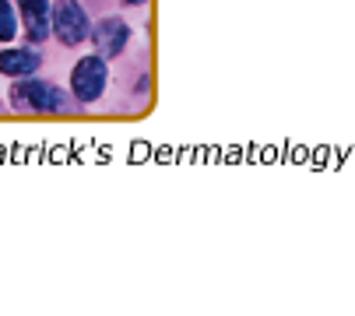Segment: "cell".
Segmentation results:
<instances>
[{"label":"cell","mask_w":355,"mask_h":316,"mask_svg":"<svg viewBox=\"0 0 355 316\" xmlns=\"http://www.w3.org/2000/svg\"><path fill=\"white\" fill-rule=\"evenodd\" d=\"M15 35H18V15L11 0H0V42H11Z\"/></svg>","instance_id":"cell-7"},{"label":"cell","mask_w":355,"mask_h":316,"mask_svg":"<svg viewBox=\"0 0 355 316\" xmlns=\"http://www.w3.org/2000/svg\"><path fill=\"white\" fill-rule=\"evenodd\" d=\"M53 32L64 46H81L92 32V21L85 15V8L78 4V0H57L53 8Z\"/></svg>","instance_id":"cell-3"},{"label":"cell","mask_w":355,"mask_h":316,"mask_svg":"<svg viewBox=\"0 0 355 316\" xmlns=\"http://www.w3.org/2000/svg\"><path fill=\"white\" fill-rule=\"evenodd\" d=\"M106 85H110V71H106V60L103 57H81L78 64H74V71H71V91H74V98L78 102H98L103 98V91H106Z\"/></svg>","instance_id":"cell-2"},{"label":"cell","mask_w":355,"mask_h":316,"mask_svg":"<svg viewBox=\"0 0 355 316\" xmlns=\"http://www.w3.org/2000/svg\"><path fill=\"white\" fill-rule=\"evenodd\" d=\"M18 8H21V21H25L32 46H39L53 35V4L49 0H18Z\"/></svg>","instance_id":"cell-5"},{"label":"cell","mask_w":355,"mask_h":316,"mask_svg":"<svg viewBox=\"0 0 355 316\" xmlns=\"http://www.w3.org/2000/svg\"><path fill=\"white\" fill-rule=\"evenodd\" d=\"M39 64H42V57L28 46L25 49H0V74L4 78H28L39 71Z\"/></svg>","instance_id":"cell-6"},{"label":"cell","mask_w":355,"mask_h":316,"mask_svg":"<svg viewBox=\"0 0 355 316\" xmlns=\"http://www.w3.org/2000/svg\"><path fill=\"white\" fill-rule=\"evenodd\" d=\"M92 35V42H95V57H103V60H110V57H120V53L127 49V39H130V28H127V21L123 18H103L95 25V32H88Z\"/></svg>","instance_id":"cell-4"},{"label":"cell","mask_w":355,"mask_h":316,"mask_svg":"<svg viewBox=\"0 0 355 316\" xmlns=\"http://www.w3.org/2000/svg\"><path fill=\"white\" fill-rule=\"evenodd\" d=\"M123 4H130V8H141V4H148V0H123Z\"/></svg>","instance_id":"cell-8"},{"label":"cell","mask_w":355,"mask_h":316,"mask_svg":"<svg viewBox=\"0 0 355 316\" xmlns=\"http://www.w3.org/2000/svg\"><path fill=\"white\" fill-rule=\"evenodd\" d=\"M11 102L18 109H32V113H60L67 105V95L49 85V81H39V78H18L15 81V91H11Z\"/></svg>","instance_id":"cell-1"}]
</instances>
